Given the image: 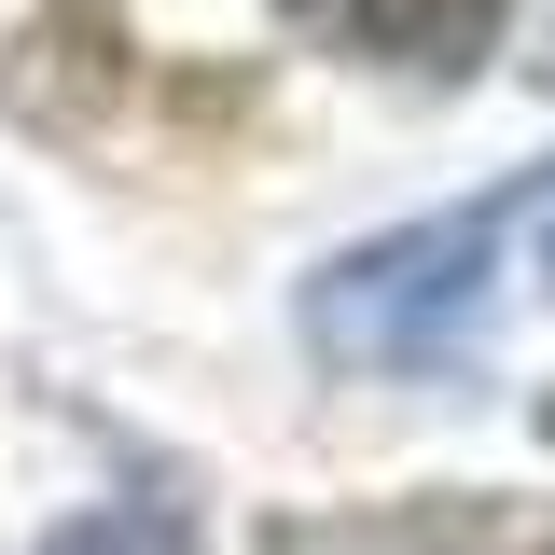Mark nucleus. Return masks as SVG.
Segmentation results:
<instances>
[{
    "mask_svg": "<svg viewBox=\"0 0 555 555\" xmlns=\"http://www.w3.org/2000/svg\"><path fill=\"white\" fill-rule=\"evenodd\" d=\"M278 555H555V514L514 486H430V500H375L334 528H278Z\"/></svg>",
    "mask_w": 555,
    "mask_h": 555,
    "instance_id": "f03ea898",
    "label": "nucleus"
},
{
    "mask_svg": "<svg viewBox=\"0 0 555 555\" xmlns=\"http://www.w3.org/2000/svg\"><path fill=\"white\" fill-rule=\"evenodd\" d=\"M306 42H334V56H389V69H459L500 42V0H278Z\"/></svg>",
    "mask_w": 555,
    "mask_h": 555,
    "instance_id": "7ed1b4c3",
    "label": "nucleus"
},
{
    "mask_svg": "<svg viewBox=\"0 0 555 555\" xmlns=\"http://www.w3.org/2000/svg\"><path fill=\"white\" fill-rule=\"evenodd\" d=\"M542 250H555V208H542Z\"/></svg>",
    "mask_w": 555,
    "mask_h": 555,
    "instance_id": "39448f33",
    "label": "nucleus"
},
{
    "mask_svg": "<svg viewBox=\"0 0 555 555\" xmlns=\"http://www.w3.org/2000/svg\"><path fill=\"white\" fill-rule=\"evenodd\" d=\"M500 222H514V195H473L444 222H403V236H361L347 264L306 278V347L347 361V375H459L486 347Z\"/></svg>",
    "mask_w": 555,
    "mask_h": 555,
    "instance_id": "f257e3e1",
    "label": "nucleus"
},
{
    "mask_svg": "<svg viewBox=\"0 0 555 555\" xmlns=\"http://www.w3.org/2000/svg\"><path fill=\"white\" fill-rule=\"evenodd\" d=\"M56 555H181V528H153V514H98V528H69Z\"/></svg>",
    "mask_w": 555,
    "mask_h": 555,
    "instance_id": "20e7f679",
    "label": "nucleus"
}]
</instances>
